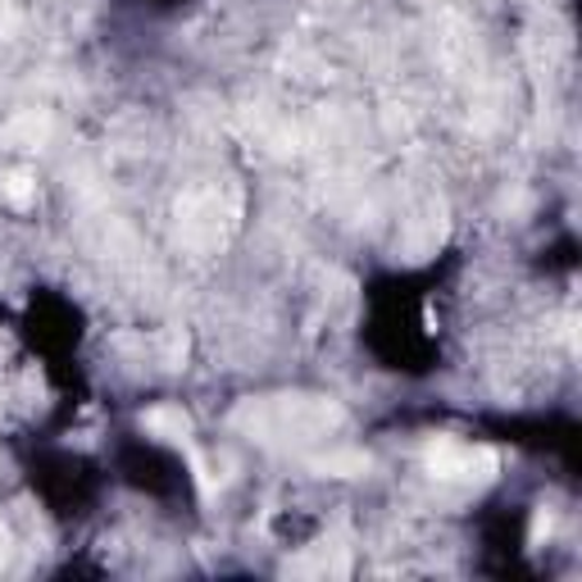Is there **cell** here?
I'll list each match as a JSON object with an SVG mask.
<instances>
[{
	"instance_id": "1",
	"label": "cell",
	"mask_w": 582,
	"mask_h": 582,
	"mask_svg": "<svg viewBox=\"0 0 582 582\" xmlns=\"http://www.w3.org/2000/svg\"><path fill=\"white\" fill-rule=\"evenodd\" d=\"M428 469L437 478H460V482H487L496 474V455L482 446H455V441H437L428 450Z\"/></svg>"
},
{
	"instance_id": "2",
	"label": "cell",
	"mask_w": 582,
	"mask_h": 582,
	"mask_svg": "<svg viewBox=\"0 0 582 582\" xmlns=\"http://www.w3.org/2000/svg\"><path fill=\"white\" fill-rule=\"evenodd\" d=\"M142 428L159 441H187L191 437V419L183 414V405H155L142 414Z\"/></svg>"
},
{
	"instance_id": "3",
	"label": "cell",
	"mask_w": 582,
	"mask_h": 582,
	"mask_svg": "<svg viewBox=\"0 0 582 582\" xmlns=\"http://www.w3.org/2000/svg\"><path fill=\"white\" fill-rule=\"evenodd\" d=\"M6 196H10L14 205H28V200H32V183H28L23 174H14V178H6Z\"/></svg>"
}]
</instances>
